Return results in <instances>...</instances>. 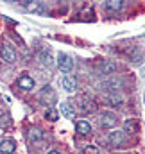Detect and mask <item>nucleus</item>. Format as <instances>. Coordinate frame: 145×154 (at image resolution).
Wrapping results in <instances>:
<instances>
[{
	"label": "nucleus",
	"mask_w": 145,
	"mask_h": 154,
	"mask_svg": "<svg viewBox=\"0 0 145 154\" xmlns=\"http://www.w3.org/2000/svg\"><path fill=\"white\" fill-rule=\"evenodd\" d=\"M116 122H118V118H116V115H115L113 111H106V113H102V116H100V125L106 127V129L115 127Z\"/></svg>",
	"instance_id": "obj_3"
},
{
	"label": "nucleus",
	"mask_w": 145,
	"mask_h": 154,
	"mask_svg": "<svg viewBox=\"0 0 145 154\" xmlns=\"http://www.w3.org/2000/svg\"><path fill=\"white\" fill-rule=\"evenodd\" d=\"M143 99H145V97H143Z\"/></svg>",
	"instance_id": "obj_23"
},
{
	"label": "nucleus",
	"mask_w": 145,
	"mask_h": 154,
	"mask_svg": "<svg viewBox=\"0 0 145 154\" xmlns=\"http://www.w3.org/2000/svg\"><path fill=\"white\" fill-rule=\"evenodd\" d=\"M61 115L65 116V118H73L75 116V109L72 108V104L70 102H61Z\"/></svg>",
	"instance_id": "obj_10"
},
{
	"label": "nucleus",
	"mask_w": 145,
	"mask_h": 154,
	"mask_svg": "<svg viewBox=\"0 0 145 154\" xmlns=\"http://www.w3.org/2000/svg\"><path fill=\"white\" fill-rule=\"evenodd\" d=\"M48 154H59V152H57V151H50Z\"/></svg>",
	"instance_id": "obj_22"
},
{
	"label": "nucleus",
	"mask_w": 145,
	"mask_h": 154,
	"mask_svg": "<svg viewBox=\"0 0 145 154\" xmlns=\"http://www.w3.org/2000/svg\"><path fill=\"white\" fill-rule=\"evenodd\" d=\"M79 108H81L84 113H88V111H93V104H91V100H86V99H82V100L79 102Z\"/></svg>",
	"instance_id": "obj_17"
},
{
	"label": "nucleus",
	"mask_w": 145,
	"mask_h": 154,
	"mask_svg": "<svg viewBox=\"0 0 145 154\" xmlns=\"http://www.w3.org/2000/svg\"><path fill=\"white\" fill-rule=\"evenodd\" d=\"M39 99L45 102V104H54L56 102V93L50 86H43V90L39 91Z\"/></svg>",
	"instance_id": "obj_4"
},
{
	"label": "nucleus",
	"mask_w": 145,
	"mask_h": 154,
	"mask_svg": "<svg viewBox=\"0 0 145 154\" xmlns=\"http://www.w3.org/2000/svg\"><path fill=\"white\" fill-rule=\"evenodd\" d=\"M75 131L84 136V134H88V133L91 131V125H90V122H86V120H79V122L75 124Z\"/></svg>",
	"instance_id": "obj_9"
},
{
	"label": "nucleus",
	"mask_w": 145,
	"mask_h": 154,
	"mask_svg": "<svg viewBox=\"0 0 145 154\" xmlns=\"http://www.w3.org/2000/svg\"><path fill=\"white\" fill-rule=\"evenodd\" d=\"M106 7H108L109 11H120L124 7V0H108Z\"/></svg>",
	"instance_id": "obj_14"
},
{
	"label": "nucleus",
	"mask_w": 145,
	"mask_h": 154,
	"mask_svg": "<svg viewBox=\"0 0 145 154\" xmlns=\"http://www.w3.org/2000/svg\"><path fill=\"white\" fill-rule=\"evenodd\" d=\"M82 154H99V149L93 147V145H88V147L82 151Z\"/></svg>",
	"instance_id": "obj_21"
},
{
	"label": "nucleus",
	"mask_w": 145,
	"mask_h": 154,
	"mask_svg": "<svg viewBox=\"0 0 145 154\" xmlns=\"http://www.w3.org/2000/svg\"><path fill=\"white\" fill-rule=\"evenodd\" d=\"M39 57H41V61H43L47 66H50V65H52V57H50V54H48V52H41V54H39Z\"/></svg>",
	"instance_id": "obj_20"
},
{
	"label": "nucleus",
	"mask_w": 145,
	"mask_h": 154,
	"mask_svg": "<svg viewBox=\"0 0 145 154\" xmlns=\"http://www.w3.org/2000/svg\"><path fill=\"white\" fill-rule=\"evenodd\" d=\"M45 118H47V120H50V122H56V120L59 118V111H57V109H54V108H48V109L45 111Z\"/></svg>",
	"instance_id": "obj_16"
},
{
	"label": "nucleus",
	"mask_w": 145,
	"mask_h": 154,
	"mask_svg": "<svg viewBox=\"0 0 145 154\" xmlns=\"http://www.w3.org/2000/svg\"><path fill=\"white\" fill-rule=\"evenodd\" d=\"M18 86L22 88V90H32L34 88V79L29 75H22L18 79Z\"/></svg>",
	"instance_id": "obj_8"
},
{
	"label": "nucleus",
	"mask_w": 145,
	"mask_h": 154,
	"mask_svg": "<svg viewBox=\"0 0 145 154\" xmlns=\"http://www.w3.org/2000/svg\"><path fill=\"white\" fill-rule=\"evenodd\" d=\"M57 66H59V70L61 72H65V74H70L73 68V61L70 56H66V54H59L57 56Z\"/></svg>",
	"instance_id": "obj_1"
},
{
	"label": "nucleus",
	"mask_w": 145,
	"mask_h": 154,
	"mask_svg": "<svg viewBox=\"0 0 145 154\" xmlns=\"http://www.w3.org/2000/svg\"><path fill=\"white\" fill-rule=\"evenodd\" d=\"M104 100L108 102L109 106H120L122 104V97L118 93H106L104 95Z\"/></svg>",
	"instance_id": "obj_12"
},
{
	"label": "nucleus",
	"mask_w": 145,
	"mask_h": 154,
	"mask_svg": "<svg viewBox=\"0 0 145 154\" xmlns=\"http://www.w3.org/2000/svg\"><path fill=\"white\" fill-rule=\"evenodd\" d=\"M115 70H116V65H115V63H106V65L102 66V72H104V74H115Z\"/></svg>",
	"instance_id": "obj_19"
},
{
	"label": "nucleus",
	"mask_w": 145,
	"mask_h": 154,
	"mask_svg": "<svg viewBox=\"0 0 145 154\" xmlns=\"http://www.w3.org/2000/svg\"><path fill=\"white\" fill-rule=\"evenodd\" d=\"M23 7L27 9V11H31V13H36V14H43L45 11H43V7H41V4H38V2H23Z\"/></svg>",
	"instance_id": "obj_11"
},
{
	"label": "nucleus",
	"mask_w": 145,
	"mask_h": 154,
	"mask_svg": "<svg viewBox=\"0 0 145 154\" xmlns=\"http://www.w3.org/2000/svg\"><path fill=\"white\" fill-rule=\"evenodd\" d=\"M61 84H63V88H65L66 91H73V90L77 88V81H75V77H72V75H65L61 79Z\"/></svg>",
	"instance_id": "obj_7"
},
{
	"label": "nucleus",
	"mask_w": 145,
	"mask_h": 154,
	"mask_svg": "<svg viewBox=\"0 0 145 154\" xmlns=\"http://www.w3.org/2000/svg\"><path fill=\"white\" fill-rule=\"evenodd\" d=\"M108 142L111 145H120L124 142V131H111L108 134Z\"/></svg>",
	"instance_id": "obj_6"
},
{
	"label": "nucleus",
	"mask_w": 145,
	"mask_h": 154,
	"mask_svg": "<svg viewBox=\"0 0 145 154\" xmlns=\"http://www.w3.org/2000/svg\"><path fill=\"white\" fill-rule=\"evenodd\" d=\"M16 149V143L13 140H2L0 142V154H13Z\"/></svg>",
	"instance_id": "obj_5"
},
{
	"label": "nucleus",
	"mask_w": 145,
	"mask_h": 154,
	"mask_svg": "<svg viewBox=\"0 0 145 154\" xmlns=\"http://www.w3.org/2000/svg\"><path fill=\"white\" fill-rule=\"evenodd\" d=\"M0 57L5 61V63H14L16 61V52L13 50V47L11 45H2L0 47Z\"/></svg>",
	"instance_id": "obj_2"
},
{
	"label": "nucleus",
	"mask_w": 145,
	"mask_h": 154,
	"mask_svg": "<svg viewBox=\"0 0 145 154\" xmlns=\"http://www.w3.org/2000/svg\"><path fill=\"white\" fill-rule=\"evenodd\" d=\"M136 129H138V124L134 120H125V131L127 133H134Z\"/></svg>",
	"instance_id": "obj_18"
},
{
	"label": "nucleus",
	"mask_w": 145,
	"mask_h": 154,
	"mask_svg": "<svg viewBox=\"0 0 145 154\" xmlns=\"http://www.w3.org/2000/svg\"><path fill=\"white\" fill-rule=\"evenodd\" d=\"M43 138H45V133H43L41 129L34 127V129L29 131V140H31V142H39V140H43Z\"/></svg>",
	"instance_id": "obj_13"
},
{
	"label": "nucleus",
	"mask_w": 145,
	"mask_h": 154,
	"mask_svg": "<svg viewBox=\"0 0 145 154\" xmlns=\"http://www.w3.org/2000/svg\"><path fill=\"white\" fill-rule=\"evenodd\" d=\"M104 88L109 91H116L120 88V81L118 79H108V81H104Z\"/></svg>",
	"instance_id": "obj_15"
}]
</instances>
